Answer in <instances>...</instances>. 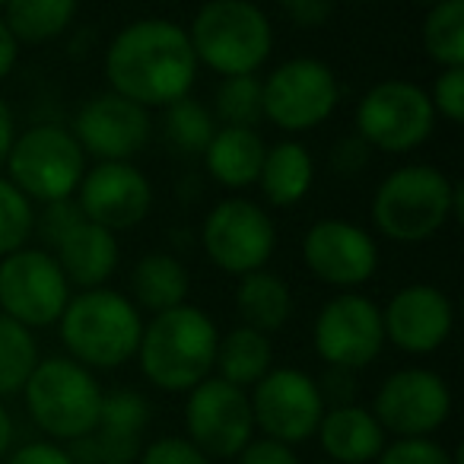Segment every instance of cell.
Segmentation results:
<instances>
[{"mask_svg": "<svg viewBox=\"0 0 464 464\" xmlns=\"http://www.w3.org/2000/svg\"><path fill=\"white\" fill-rule=\"evenodd\" d=\"M137 464H213L204 451L185 436H160L143 445Z\"/></svg>", "mask_w": 464, "mask_h": 464, "instance_id": "d590c367", "label": "cell"}, {"mask_svg": "<svg viewBox=\"0 0 464 464\" xmlns=\"http://www.w3.org/2000/svg\"><path fill=\"white\" fill-rule=\"evenodd\" d=\"M341 102V83L322 58H290L261 80L265 118L286 134L322 128Z\"/></svg>", "mask_w": 464, "mask_h": 464, "instance_id": "9c48e42d", "label": "cell"}, {"mask_svg": "<svg viewBox=\"0 0 464 464\" xmlns=\"http://www.w3.org/2000/svg\"><path fill=\"white\" fill-rule=\"evenodd\" d=\"M71 130L86 156H96L99 162H130L147 150L153 121L143 105L109 90L83 102Z\"/></svg>", "mask_w": 464, "mask_h": 464, "instance_id": "ac0fdd59", "label": "cell"}, {"mask_svg": "<svg viewBox=\"0 0 464 464\" xmlns=\"http://www.w3.org/2000/svg\"><path fill=\"white\" fill-rule=\"evenodd\" d=\"M185 432L207 458H236L255 439L252 401L246 388H236L210 375L188 392Z\"/></svg>", "mask_w": 464, "mask_h": 464, "instance_id": "7c38bea8", "label": "cell"}, {"mask_svg": "<svg viewBox=\"0 0 464 464\" xmlns=\"http://www.w3.org/2000/svg\"><path fill=\"white\" fill-rule=\"evenodd\" d=\"M369 156H372V150L366 147V140L356 134H347V137H341V140H334V147H331V153H328V162L337 175L353 179V175H360L362 169L369 166Z\"/></svg>", "mask_w": 464, "mask_h": 464, "instance_id": "8d00e7d4", "label": "cell"}, {"mask_svg": "<svg viewBox=\"0 0 464 464\" xmlns=\"http://www.w3.org/2000/svg\"><path fill=\"white\" fill-rule=\"evenodd\" d=\"M252 417L261 436L286 445L309 442L324 417V398L309 372L293 366L271 369L252 385Z\"/></svg>", "mask_w": 464, "mask_h": 464, "instance_id": "5bb4252c", "label": "cell"}, {"mask_svg": "<svg viewBox=\"0 0 464 464\" xmlns=\"http://www.w3.org/2000/svg\"><path fill=\"white\" fill-rule=\"evenodd\" d=\"M451 219H464V188L430 162L394 169L372 194L375 229L401 246L432 239Z\"/></svg>", "mask_w": 464, "mask_h": 464, "instance_id": "7a4b0ae2", "label": "cell"}, {"mask_svg": "<svg viewBox=\"0 0 464 464\" xmlns=\"http://www.w3.org/2000/svg\"><path fill=\"white\" fill-rule=\"evenodd\" d=\"M213 118L223 121V128H255L265 118L261 105V80L255 73L242 77H223L213 96Z\"/></svg>", "mask_w": 464, "mask_h": 464, "instance_id": "1f68e13d", "label": "cell"}, {"mask_svg": "<svg viewBox=\"0 0 464 464\" xmlns=\"http://www.w3.org/2000/svg\"><path fill=\"white\" fill-rule=\"evenodd\" d=\"M102 394L105 392L92 369L80 366L71 356L39 360L23 385L29 417L52 442L83 439L96 426Z\"/></svg>", "mask_w": 464, "mask_h": 464, "instance_id": "8992f818", "label": "cell"}, {"mask_svg": "<svg viewBox=\"0 0 464 464\" xmlns=\"http://www.w3.org/2000/svg\"><path fill=\"white\" fill-rule=\"evenodd\" d=\"M14 439H16L14 417H10V411L4 407V401H0V458H7L10 451H14Z\"/></svg>", "mask_w": 464, "mask_h": 464, "instance_id": "ee69618b", "label": "cell"}, {"mask_svg": "<svg viewBox=\"0 0 464 464\" xmlns=\"http://www.w3.org/2000/svg\"><path fill=\"white\" fill-rule=\"evenodd\" d=\"M58 328L67 353L80 366L118 369L137 356L143 318L130 296L111 286H96L71 296L58 318Z\"/></svg>", "mask_w": 464, "mask_h": 464, "instance_id": "277c9868", "label": "cell"}, {"mask_svg": "<svg viewBox=\"0 0 464 464\" xmlns=\"http://www.w3.org/2000/svg\"><path fill=\"white\" fill-rule=\"evenodd\" d=\"M204 255L232 277H246L267 267L277 248V226L271 213L248 198H226L204 217L200 226Z\"/></svg>", "mask_w": 464, "mask_h": 464, "instance_id": "30bf717a", "label": "cell"}, {"mask_svg": "<svg viewBox=\"0 0 464 464\" xmlns=\"http://www.w3.org/2000/svg\"><path fill=\"white\" fill-rule=\"evenodd\" d=\"M315 353L334 369H366L385 350L382 309L362 293H337L322 305L312 328Z\"/></svg>", "mask_w": 464, "mask_h": 464, "instance_id": "4fadbf2b", "label": "cell"}, {"mask_svg": "<svg viewBox=\"0 0 464 464\" xmlns=\"http://www.w3.org/2000/svg\"><path fill=\"white\" fill-rule=\"evenodd\" d=\"M71 284L45 248H20L0 258V312L23 328H52L71 303Z\"/></svg>", "mask_w": 464, "mask_h": 464, "instance_id": "8fae6325", "label": "cell"}, {"mask_svg": "<svg viewBox=\"0 0 464 464\" xmlns=\"http://www.w3.org/2000/svg\"><path fill=\"white\" fill-rule=\"evenodd\" d=\"M7 464H73L71 451L61 442L52 439H39V442H26L7 455Z\"/></svg>", "mask_w": 464, "mask_h": 464, "instance_id": "ab89813d", "label": "cell"}, {"mask_svg": "<svg viewBox=\"0 0 464 464\" xmlns=\"http://www.w3.org/2000/svg\"><path fill=\"white\" fill-rule=\"evenodd\" d=\"M236 312H239L242 324L271 337L274 331H280L293 318V290L280 274L261 267V271L239 277Z\"/></svg>", "mask_w": 464, "mask_h": 464, "instance_id": "484cf974", "label": "cell"}, {"mask_svg": "<svg viewBox=\"0 0 464 464\" xmlns=\"http://www.w3.org/2000/svg\"><path fill=\"white\" fill-rule=\"evenodd\" d=\"M86 172V153L71 128L33 124L16 134L7 156V179L39 204H54L77 194Z\"/></svg>", "mask_w": 464, "mask_h": 464, "instance_id": "52a82bcc", "label": "cell"}, {"mask_svg": "<svg viewBox=\"0 0 464 464\" xmlns=\"http://www.w3.org/2000/svg\"><path fill=\"white\" fill-rule=\"evenodd\" d=\"M318 464H334V461H318Z\"/></svg>", "mask_w": 464, "mask_h": 464, "instance_id": "c3c4849f", "label": "cell"}, {"mask_svg": "<svg viewBox=\"0 0 464 464\" xmlns=\"http://www.w3.org/2000/svg\"><path fill=\"white\" fill-rule=\"evenodd\" d=\"M267 143L258 128H217L204 150V166L217 185L229 191L258 185Z\"/></svg>", "mask_w": 464, "mask_h": 464, "instance_id": "603a6c76", "label": "cell"}, {"mask_svg": "<svg viewBox=\"0 0 464 464\" xmlns=\"http://www.w3.org/2000/svg\"><path fill=\"white\" fill-rule=\"evenodd\" d=\"M236 464H299V455L293 445L258 436L236 455Z\"/></svg>", "mask_w": 464, "mask_h": 464, "instance_id": "f35d334b", "label": "cell"}, {"mask_svg": "<svg viewBox=\"0 0 464 464\" xmlns=\"http://www.w3.org/2000/svg\"><path fill=\"white\" fill-rule=\"evenodd\" d=\"M372 413L394 439L432 436L451 417V388L432 369H398L379 385Z\"/></svg>", "mask_w": 464, "mask_h": 464, "instance_id": "9a60e30c", "label": "cell"}, {"mask_svg": "<svg viewBox=\"0 0 464 464\" xmlns=\"http://www.w3.org/2000/svg\"><path fill=\"white\" fill-rule=\"evenodd\" d=\"M413 4H423V7H432V4H439V0H413Z\"/></svg>", "mask_w": 464, "mask_h": 464, "instance_id": "f6af8a7d", "label": "cell"}, {"mask_svg": "<svg viewBox=\"0 0 464 464\" xmlns=\"http://www.w3.org/2000/svg\"><path fill=\"white\" fill-rule=\"evenodd\" d=\"M315 436L334 464H372L388 442V432L382 430L375 413L360 404L324 407Z\"/></svg>", "mask_w": 464, "mask_h": 464, "instance_id": "7402d4cb", "label": "cell"}, {"mask_svg": "<svg viewBox=\"0 0 464 464\" xmlns=\"http://www.w3.org/2000/svg\"><path fill=\"white\" fill-rule=\"evenodd\" d=\"M219 331L198 305H175L143 322L137 362L150 385L169 394H185L213 375Z\"/></svg>", "mask_w": 464, "mask_h": 464, "instance_id": "3957f363", "label": "cell"}, {"mask_svg": "<svg viewBox=\"0 0 464 464\" xmlns=\"http://www.w3.org/2000/svg\"><path fill=\"white\" fill-rule=\"evenodd\" d=\"M80 0H7L4 23L20 45H48L77 20Z\"/></svg>", "mask_w": 464, "mask_h": 464, "instance_id": "83f0119b", "label": "cell"}, {"mask_svg": "<svg viewBox=\"0 0 464 464\" xmlns=\"http://www.w3.org/2000/svg\"><path fill=\"white\" fill-rule=\"evenodd\" d=\"M353 124L369 150L404 156L430 140L436 111L423 86L411 80H382L356 102Z\"/></svg>", "mask_w": 464, "mask_h": 464, "instance_id": "ba28073f", "label": "cell"}, {"mask_svg": "<svg viewBox=\"0 0 464 464\" xmlns=\"http://www.w3.org/2000/svg\"><path fill=\"white\" fill-rule=\"evenodd\" d=\"M80 213L109 232H128L153 210V185L134 162H96L73 194Z\"/></svg>", "mask_w": 464, "mask_h": 464, "instance_id": "e0dca14e", "label": "cell"}, {"mask_svg": "<svg viewBox=\"0 0 464 464\" xmlns=\"http://www.w3.org/2000/svg\"><path fill=\"white\" fill-rule=\"evenodd\" d=\"M375 464H461V455H451L445 445H439L432 436L420 439H394L385 442Z\"/></svg>", "mask_w": 464, "mask_h": 464, "instance_id": "836d02e7", "label": "cell"}, {"mask_svg": "<svg viewBox=\"0 0 464 464\" xmlns=\"http://www.w3.org/2000/svg\"><path fill=\"white\" fill-rule=\"evenodd\" d=\"M191 293L188 267L169 252H150L130 271V303L147 312H166L185 305Z\"/></svg>", "mask_w": 464, "mask_h": 464, "instance_id": "cb8c5ba5", "label": "cell"}, {"mask_svg": "<svg viewBox=\"0 0 464 464\" xmlns=\"http://www.w3.org/2000/svg\"><path fill=\"white\" fill-rule=\"evenodd\" d=\"M16 140V121H14V111L10 105L0 99V169L7 166V156H10V147Z\"/></svg>", "mask_w": 464, "mask_h": 464, "instance_id": "7bdbcfd3", "label": "cell"}, {"mask_svg": "<svg viewBox=\"0 0 464 464\" xmlns=\"http://www.w3.org/2000/svg\"><path fill=\"white\" fill-rule=\"evenodd\" d=\"M39 362V343L33 331L0 312V401L20 394Z\"/></svg>", "mask_w": 464, "mask_h": 464, "instance_id": "f546056e", "label": "cell"}, {"mask_svg": "<svg viewBox=\"0 0 464 464\" xmlns=\"http://www.w3.org/2000/svg\"><path fill=\"white\" fill-rule=\"evenodd\" d=\"M315 181V162L312 153L299 140H280L267 147L261 162L258 185L271 207H293L309 194Z\"/></svg>", "mask_w": 464, "mask_h": 464, "instance_id": "d4e9b609", "label": "cell"}, {"mask_svg": "<svg viewBox=\"0 0 464 464\" xmlns=\"http://www.w3.org/2000/svg\"><path fill=\"white\" fill-rule=\"evenodd\" d=\"M45 252L54 255L67 284L77 286V290L105 286L111 274L118 271V261H121V248H118L115 232L90 223L86 217L77 219L71 229L61 232Z\"/></svg>", "mask_w": 464, "mask_h": 464, "instance_id": "44dd1931", "label": "cell"}, {"mask_svg": "<svg viewBox=\"0 0 464 464\" xmlns=\"http://www.w3.org/2000/svg\"><path fill=\"white\" fill-rule=\"evenodd\" d=\"M33 232H35L33 200L7 175H0V258L26 248L29 239H33Z\"/></svg>", "mask_w": 464, "mask_h": 464, "instance_id": "d6a6232c", "label": "cell"}, {"mask_svg": "<svg viewBox=\"0 0 464 464\" xmlns=\"http://www.w3.org/2000/svg\"><path fill=\"white\" fill-rule=\"evenodd\" d=\"M426 58L439 67H464V0H439L423 20Z\"/></svg>", "mask_w": 464, "mask_h": 464, "instance_id": "f1b7e54d", "label": "cell"}, {"mask_svg": "<svg viewBox=\"0 0 464 464\" xmlns=\"http://www.w3.org/2000/svg\"><path fill=\"white\" fill-rule=\"evenodd\" d=\"M213 369L223 382L236 388H252L255 382H261L274 369V347L271 337L261 331L239 324V328L226 331L217 341V360Z\"/></svg>", "mask_w": 464, "mask_h": 464, "instance_id": "4316f807", "label": "cell"}, {"mask_svg": "<svg viewBox=\"0 0 464 464\" xmlns=\"http://www.w3.org/2000/svg\"><path fill=\"white\" fill-rule=\"evenodd\" d=\"M217 134V118L204 102L185 96L166 105V140L181 156H204L210 137Z\"/></svg>", "mask_w": 464, "mask_h": 464, "instance_id": "4dcf8cb0", "label": "cell"}, {"mask_svg": "<svg viewBox=\"0 0 464 464\" xmlns=\"http://www.w3.org/2000/svg\"><path fill=\"white\" fill-rule=\"evenodd\" d=\"M185 33L198 64L219 77L258 73L274 52L271 16L255 0H207Z\"/></svg>", "mask_w": 464, "mask_h": 464, "instance_id": "5b68a950", "label": "cell"}, {"mask_svg": "<svg viewBox=\"0 0 464 464\" xmlns=\"http://www.w3.org/2000/svg\"><path fill=\"white\" fill-rule=\"evenodd\" d=\"M382 328L385 343L398 347L401 353L430 356L455 331V305L439 286L407 284L382 309Z\"/></svg>", "mask_w": 464, "mask_h": 464, "instance_id": "d6986e66", "label": "cell"}, {"mask_svg": "<svg viewBox=\"0 0 464 464\" xmlns=\"http://www.w3.org/2000/svg\"><path fill=\"white\" fill-rule=\"evenodd\" d=\"M432 102V111L442 115L445 121L461 124L464 121V67H439L436 80L426 90Z\"/></svg>", "mask_w": 464, "mask_h": 464, "instance_id": "e575fe53", "label": "cell"}, {"mask_svg": "<svg viewBox=\"0 0 464 464\" xmlns=\"http://www.w3.org/2000/svg\"><path fill=\"white\" fill-rule=\"evenodd\" d=\"M0 7H7V0H0Z\"/></svg>", "mask_w": 464, "mask_h": 464, "instance_id": "7dc6e473", "label": "cell"}, {"mask_svg": "<svg viewBox=\"0 0 464 464\" xmlns=\"http://www.w3.org/2000/svg\"><path fill=\"white\" fill-rule=\"evenodd\" d=\"M277 7L296 29H322L334 16L337 0H277Z\"/></svg>", "mask_w": 464, "mask_h": 464, "instance_id": "74e56055", "label": "cell"}, {"mask_svg": "<svg viewBox=\"0 0 464 464\" xmlns=\"http://www.w3.org/2000/svg\"><path fill=\"white\" fill-rule=\"evenodd\" d=\"M198 67L185 26L166 16L128 23L105 48L109 90L147 111L191 96Z\"/></svg>", "mask_w": 464, "mask_h": 464, "instance_id": "6da1fadb", "label": "cell"}, {"mask_svg": "<svg viewBox=\"0 0 464 464\" xmlns=\"http://www.w3.org/2000/svg\"><path fill=\"white\" fill-rule=\"evenodd\" d=\"M150 426V401L134 388L102 394L99 420L83 439L71 442L73 464H134Z\"/></svg>", "mask_w": 464, "mask_h": 464, "instance_id": "ffe728a7", "label": "cell"}, {"mask_svg": "<svg viewBox=\"0 0 464 464\" xmlns=\"http://www.w3.org/2000/svg\"><path fill=\"white\" fill-rule=\"evenodd\" d=\"M303 265L334 290H356L379 271V246L360 223L324 217L303 236Z\"/></svg>", "mask_w": 464, "mask_h": 464, "instance_id": "2e32d148", "label": "cell"}, {"mask_svg": "<svg viewBox=\"0 0 464 464\" xmlns=\"http://www.w3.org/2000/svg\"><path fill=\"white\" fill-rule=\"evenodd\" d=\"M16 58H20V42L14 39V33L7 29L4 16H0V80L10 77V71L16 67Z\"/></svg>", "mask_w": 464, "mask_h": 464, "instance_id": "b9f144b4", "label": "cell"}, {"mask_svg": "<svg viewBox=\"0 0 464 464\" xmlns=\"http://www.w3.org/2000/svg\"><path fill=\"white\" fill-rule=\"evenodd\" d=\"M347 4H369V0H347Z\"/></svg>", "mask_w": 464, "mask_h": 464, "instance_id": "bcb514c9", "label": "cell"}, {"mask_svg": "<svg viewBox=\"0 0 464 464\" xmlns=\"http://www.w3.org/2000/svg\"><path fill=\"white\" fill-rule=\"evenodd\" d=\"M318 382V392L324 398V407H341V404H356L353 394H356V379L350 369H334L328 366V372L322 375Z\"/></svg>", "mask_w": 464, "mask_h": 464, "instance_id": "60d3db41", "label": "cell"}]
</instances>
